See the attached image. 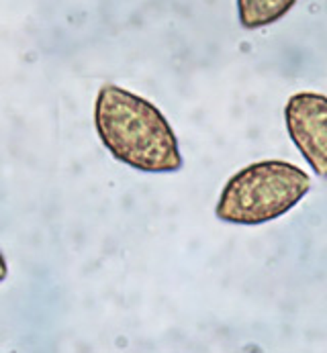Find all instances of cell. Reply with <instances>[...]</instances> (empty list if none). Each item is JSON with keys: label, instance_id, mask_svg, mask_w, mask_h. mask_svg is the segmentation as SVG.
<instances>
[{"label": "cell", "instance_id": "1", "mask_svg": "<svg viewBox=\"0 0 327 353\" xmlns=\"http://www.w3.org/2000/svg\"><path fill=\"white\" fill-rule=\"evenodd\" d=\"M95 127L107 152L133 170L168 174L182 168L176 133L160 108L117 84L101 86Z\"/></svg>", "mask_w": 327, "mask_h": 353}, {"label": "cell", "instance_id": "2", "mask_svg": "<svg viewBox=\"0 0 327 353\" xmlns=\"http://www.w3.org/2000/svg\"><path fill=\"white\" fill-rule=\"evenodd\" d=\"M311 176L282 159H264L235 172L223 186L215 214L231 225H264L280 219L307 196Z\"/></svg>", "mask_w": 327, "mask_h": 353}, {"label": "cell", "instance_id": "3", "mask_svg": "<svg viewBox=\"0 0 327 353\" xmlns=\"http://www.w3.org/2000/svg\"><path fill=\"white\" fill-rule=\"evenodd\" d=\"M284 125L290 141L319 178H327V97L293 94L284 104Z\"/></svg>", "mask_w": 327, "mask_h": 353}, {"label": "cell", "instance_id": "4", "mask_svg": "<svg viewBox=\"0 0 327 353\" xmlns=\"http://www.w3.org/2000/svg\"><path fill=\"white\" fill-rule=\"evenodd\" d=\"M239 25L248 31L262 29L278 23L290 12L297 0H237Z\"/></svg>", "mask_w": 327, "mask_h": 353}, {"label": "cell", "instance_id": "5", "mask_svg": "<svg viewBox=\"0 0 327 353\" xmlns=\"http://www.w3.org/2000/svg\"><path fill=\"white\" fill-rule=\"evenodd\" d=\"M6 276H8V263H6L4 255H2V252H0V282H4V280H6Z\"/></svg>", "mask_w": 327, "mask_h": 353}]
</instances>
